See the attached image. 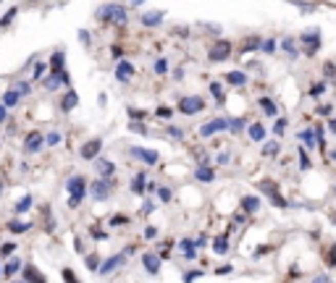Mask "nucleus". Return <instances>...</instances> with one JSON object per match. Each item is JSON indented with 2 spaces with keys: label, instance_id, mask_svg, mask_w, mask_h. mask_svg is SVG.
Instances as JSON below:
<instances>
[{
  "label": "nucleus",
  "instance_id": "603ef678",
  "mask_svg": "<svg viewBox=\"0 0 336 283\" xmlns=\"http://www.w3.org/2000/svg\"><path fill=\"white\" fill-rule=\"evenodd\" d=\"M284 128H286V121H279V123H276V132L281 134V132H284Z\"/></svg>",
  "mask_w": 336,
  "mask_h": 283
},
{
  "label": "nucleus",
  "instance_id": "c756f323",
  "mask_svg": "<svg viewBox=\"0 0 336 283\" xmlns=\"http://www.w3.org/2000/svg\"><path fill=\"white\" fill-rule=\"evenodd\" d=\"M276 152H279V142H268L263 147V155H276Z\"/></svg>",
  "mask_w": 336,
  "mask_h": 283
},
{
  "label": "nucleus",
  "instance_id": "393cba45",
  "mask_svg": "<svg viewBox=\"0 0 336 283\" xmlns=\"http://www.w3.org/2000/svg\"><path fill=\"white\" fill-rule=\"evenodd\" d=\"M182 252H184V257H194V242H189V238H184L182 242Z\"/></svg>",
  "mask_w": 336,
  "mask_h": 283
},
{
  "label": "nucleus",
  "instance_id": "4468645a",
  "mask_svg": "<svg viewBox=\"0 0 336 283\" xmlns=\"http://www.w3.org/2000/svg\"><path fill=\"white\" fill-rule=\"evenodd\" d=\"M131 74H134V66H131V63H126V60H121V63H118V69H116L118 81H126Z\"/></svg>",
  "mask_w": 336,
  "mask_h": 283
},
{
  "label": "nucleus",
  "instance_id": "4c0bfd02",
  "mask_svg": "<svg viewBox=\"0 0 336 283\" xmlns=\"http://www.w3.org/2000/svg\"><path fill=\"white\" fill-rule=\"evenodd\" d=\"M155 71H158V74H166V71H168V63H166V60H158V63H155Z\"/></svg>",
  "mask_w": 336,
  "mask_h": 283
},
{
  "label": "nucleus",
  "instance_id": "0eeeda50",
  "mask_svg": "<svg viewBox=\"0 0 336 283\" xmlns=\"http://www.w3.org/2000/svg\"><path fill=\"white\" fill-rule=\"evenodd\" d=\"M110 194V181H105V179H100V181H95L92 184V197L97 200V202H103L105 197Z\"/></svg>",
  "mask_w": 336,
  "mask_h": 283
},
{
  "label": "nucleus",
  "instance_id": "39448f33",
  "mask_svg": "<svg viewBox=\"0 0 336 283\" xmlns=\"http://www.w3.org/2000/svg\"><path fill=\"white\" fill-rule=\"evenodd\" d=\"M124 263H126V257H124V254H113V257H108L105 263L100 265V273H103V275H110V273H116Z\"/></svg>",
  "mask_w": 336,
  "mask_h": 283
},
{
  "label": "nucleus",
  "instance_id": "aec40b11",
  "mask_svg": "<svg viewBox=\"0 0 336 283\" xmlns=\"http://www.w3.org/2000/svg\"><path fill=\"white\" fill-rule=\"evenodd\" d=\"M242 207L247 210V212H255V210L260 207V200H258V197H244V200H242Z\"/></svg>",
  "mask_w": 336,
  "mask_h": 283
},
{
  "label": "nucleus",
  "instance_id": "6e6d98bb",
  "mask_svg": "<svg viewBox=\"0 0 336 283\" xmlns=\"http://www.w3.org/2000/svg\"><path fill=\"white\" fill-rule=\"evenodd\" d=\"M331 128H333V132H336V118H333V121H331Z\"/></svg>",
  "mask_w": 336,
  "mask_h": 283
},
{
  "label": "nucleus",
  "instance_id": "2f4dec72",
  "mask_svg": "<svg viewBox=\"0 0 336 283\" xmlns=\"http://www.w3.org/2000/svg\"><path fill=\"white\" fill-rule=\"evenodd\" d=\"M13 252H16V244H13V242H8V244L0 247V254H3V257H11Z\"/></svg>",
  "mask_w": 336,
  "mask_h": 283
},
{
  "label": "nucleus",
  "instance_id": "4d7b16f0",
  "mask_svg": "<svg viewBox=\"0 0 336 283\" xmlns=\"http://www.w3.org/2000/svg\"><path fill=\"white\" fill-rule=\"evenodd\" d=\"M315 283H326V280H323V278H318V280H315Z\"/></svg>",
  "mask_w": 336,
  "mask_h": 283
},
{
  "label": "nucleus",
  "instance_id": "13d9d810",
  "mask_svg": "<svg viewBox=\"0 0 336 283\" xmlns=\"http://www.w3.org/2000/svg\"><path fill=\"white\" fill-rule=\"evenodd\" d=\"M21 283H27V280H21Z\"/></svg>",
  "mask_w": 336,
  "mask_h": 283
},
{
  "label": "nucleus",
  "instance_id": "bb28decb",
  "mask_svg": "<svg viewBox=\"0 0 336 283\" xmlns=\"http://www.w3.org/2000/svg\"><path fill=\"white\" fill-rule=\"evenodd\" d=\"M260 107H263V111H265L268 116H273V113H276V105H273L271 100H268V97H263V100H260Z\"/></svg>",
  "mask_w": 336,
  "mask_h": 283
},
{
  "label": "nucleus",
  "instance_id": "7ed1b4c3",
  "mask_svg": "<svg viewBox=\"0 0 336 283\" xmlns=\"http://www.w3.org/2000/svg\"><path fill=\"white\" fill-rule=\"evenodd\" d=\"M229 55H231V45H229V42H226V39H218V42H215V45H213V48L208 50V58H210V60H215V63H221V60H226Z\"/></svg>",
  "mask_w": 336,
  "mask_h": 283
},
{
  "label": "nucleus",
  "instance_id": "5fc2aeb1",
  "mask_svg": "<svg viewBox=\"0 0 336 283\" xmlns=\"http://www.w3.org/2000/svg\"><path fill=\"white\" fill-rule=\"evenodd\" d=\"M0 121H6V105H0Z\"/></svg>",
  "mask_w": 336,
  "mask_h": 283
},
{
  "label": "nucleus",
  "instance_id": "c03bdc74",
  "mask_svg": "<svg viewBox=\"0 0 336 283\" xmlns=\"http://www.w3.org/2000/svg\"><path fill=\"white\" fill-rule=\"evenodd\" d=\"M161 200H163V202H171V189H161Z\"/></svg>",
  "mask_w": 336,
  "mask_h": 283
},
{
  "label": "nucleus",
  "instance_id": "f03ea898",
  "mask_svg": "<svg viewBox=\"0 0 336 283\" xmlns=\"http://www.w3.org/2000/svg\"><path fill=\"white\" fill-rule=\"evenodd\" d=\"M66 189H69V194H71L69 205H71V207H79V202L84 200V194H87V181H84L82 176H74V179H69Z\"/></svg>",
  "mask_w": 336,
  "mask_h": 283
},
{
  "label": "nucleus",
  "instance_id": "09e8293b",
  "mask_svg": "<svg viewBox=\"0 0 336 283\" xmlns=\"http://www.w3.org/2000/svg\"><path fill=\"white\" fill-rule=\"evenodd\" d=\"M197 275H200V273H187V275H184V283H192Z\"/></svg>",
  "mask_w": 336,
  "mask_h": 283
},
{
  "label": "nucleus",
  "instance_id": "de8ad7c7",
  "mask_svg": "<svg viewBox=\"0 0 336 283\" xmlns=\"http://www.w3.org/2000/svg\"><path fill=\"white\" fill-rule=\"evenodd\" d=\"M152 210H155V207H152V202H150V200H147V202H145V207H142V212H145V215H150V212H152Z\"/></svg>",
  "mask_w": 336,
  "mask_h": 283
},
{
  "label": "nucleus",
  "instance_id": "6ab92c4d",
  "mask_svg": "<svg viewBox=\"0 0 336 283\" xmlns=\"http://www.w3.org/2000/svg\"><path fill=\"white\" fill-rule=\"evenodd\" d=\"M194 176H197L200 181H213V179H215V173H213L210 168H205V165H200V168L194 170Z\"/></svg>",
  "mask_w": 336,
  "mask_h": 283
},
{
  "label": "nucleus",
  "instance_id": "4be33fe9",
  "mask_svg": "<svg viewBox=\"0 0 336 283\" xmlns=\"http://www.w3.org/2000/svg\"><path fill=\"white\" fill-rule=\"evenodd\" d=\"M250 137H252L255 142H263V137H265V128H263L260 123H252V126H250Z\"/></svg>",
  "mask_w": 336,
  "mask_h": 283
},
{
  "label": "nucleus",
  "instance_id": "20e7f679",
  "mask_svg": "<svg viewBox=\"0 0 336 283\" xmlns=\"http://www.w3.org/2000/svg\"><path fill=\"white\" fill-rule=\"evenodd\" d=\"M205 107V102L200 100V97H184L182 102H179V111L182 113H187V116H192V113H200Z\"/></svg>",
  "mask_w": 336,
  "mask_h": 283
},
{
  "label": "nucleus",
  "instance_id": "423d86ee",
  "mask_svg": "<svg viewBox=\"0 0 336 283\" xmlns=\"http://www.w3.org/2000/svg\"><path fill=\"white\" fill-rule=\"evenodd\" d=\"M229 126H231L229 121L215 118V121H210V123H205L203 128H200V134H203V137H210V134H215V132H223V128H229Z\"/></svg>",
  "mask_w": 336,
  "mask_h": 283
},
{
  "label": "nucleus",
  "instance_id": "f8f14e48",
  "mask_svg": "<svg viewBox=\"0 0 336 283\" xmlns=\"http://www.w3.org/2000/svg\"><path fill=\"white\" fill-rule=\"evenodd\" d=\"M42 142H45V139H42V134H39V132H34V134H29V137H27L24 149H27V152H37V149L42 147Z\"/></svg>",
  "mask_w": 336,
  "mask_h": 283
},
{
  "label": "nucleus",
  "instance_id": "6e6552de",
  "mask_svg": "<svg viewBox=\"0 0 336 283\" xmlns=\"http://www.w3.org/2000/svg\"><path fill=\"white\" fill-rule=\"evenodd\" d=\"M142 265H145V270L150 273V275H158V265H161V257L158 254H152V252H147L145 257H142Z\"/></svg>",
  "mask_w": 336,
  "mask_h": 283
},
{
  "label": "nucleus",
  "instance_id": "a18cd8bd",
  "mask_svg": "<svg viewBox=\"0 0 336 283\" xmlns=\"http://www.w3.org/2000/svg\"><path fill=\"white\" fill-rule=\"evenodd\" d=\"M121 223H126V217H124V215H116L113 221H110V226H121Z\"/></svg>",
  "mask_w": 336,
  "mask_h": 283
},
{
  "label": "nucleus",
  "instance_id": "e433bc0d",
  "mask_svg": "<svg viewBox=\"0 0 336 283\" xmlns=\"http://www.w3.org/2000/svg\"><path fill=\"white\" fill-rule=\"evenodd\" d=\"M300 139H305V144H315V142H312V139H315V134H312V132H302Z\"/></svg>",
  "mask_w": 336,
  "mask_h": 283
},
{
  "label": "nucleus",
  "instance_id": "3c124183",
  "mask_svg": "<svg viewBox=\"0 0 336 283\" xmlns=\"http://www.w3.org/2000/svg\"><path fill=\"white\" fill-rule=\"evenodd\" d=\"M145 236H147V238H155V236H158V231H155V228H147Z\"/></svg>",
  "mask_w": 336,
  "mask_h": 283
},
{
  "label": "nucleus",
  "instance_id": "ea45409f",
  "mask_svg": "<svg viewBox=\"0 0 336 283\" xmlns=\"http://www.w3.org/2000/svg\"><path fill=\"white\" fill-rule=\"evenodd\" d=\"M63 278H66V283H79V280L74 278V273H71L69 268H66V270H63Z\"/></svg>",
  "mask_w": 336,
  "mask_h": 283
},
{
  "label": "nucleus",
  "instance_id": "9b49d317",
  "mask_svg": "<svg viewBox=\"0 0 336 283\" xmlns=\"http://www.w3.org/2000/svg\"><path fill=\"white\" fill-rule=\"evenodd\" d=\"M305 42H307V55H312V53H315L318 50V45H321V39H318V32H307V34H302V45H305Z\"/></svg>",
  "mask_w": 336,
  "mask_h": 283
},
{
  "label": "nucleus",
  "instance_id": "2eb2a0df",
  "mask_svg": "<svg viewBox=\"0 0 336 283\" xmlns=\"http://www.w3.org/2000/svg\"><path fill=\"white\" fill-rule=\"evenodd\" d=\"M161 21H163V13H158V11H152V13H145V16H142V24H145V27H158Z\"/></svg>",
  "mask_w": 336,
  "mask_h": 283
},
{
  "label": "nucleus",
  "instance_id": "7c9ffc66",
  "mask_svg": "<svg viewBox=\"0 0 336 283\" xmlns=\"http://www.w3.org/2000/svg\"><path fill=\"white\" fill-rule=\"evenodd\" d=\"M258 186H260L265 194H276V184H273V181H260Z\"/></svg>",
  "mask_w": 336,
  "mask_h": 283
},
{
  "label": "nucleus",
  "instance_id": "dca6fc26",
  "mask_svg": "<svg viewBox=\"0 0 336 283\" xmlns=\"http://www.w3.org/2000/svg\"><path fill=\"white\" fill-rule=\"evenodd\" d=\"M76 102H79L76 92H66V97L61 100V107H63V111H74V107H76Z\"/></svg>",
  "mask_w": 336,
  "mask_h": 283
},
{
  "label": "nucleus",
  "instance_id": "cd10ccee",
  "mask_svg": "<svg viewBox=\"0 0 336 283\" xmlns=\"http://www.w3.org/2000/svg\"><path fill=\"white\" fill-rule=\"evenodd\" d=\"M29 207H32V197H24V200L16 202V212H27Z\"/></svg>",
  "mask_w": 336,
  "mask_h": 283
},
{
  "label": "nucleus",
  "instance_id": "f3484780",
  "mask_svg": "<svg viewBox=\"0 0 336 283\" xmlns=\"http://www.w3.org/2000/svg\"><path fill=\"white\" fill-rule=\"evenodd\" d=\"M18 100H21V92H18V90H8V92L3 95V105H6V107H13Z\"/></svg>",
  "mask_w": 336,
  "mask_h": 283
},
{
  "label": "nucleus",
  "instance_id": "a878e982",
  "mask_svg": "<svg viewBox=\"0 0 336 283\" xmlns=\"http://www.w3.org/2000/svg\"><path fill=\"white\" fill-rule=\"evenodd\" d=\"M215 252H218V254L229 252V242H226V236H218V238H215Z\"/></svg>",
  "mask_w": 336,
  "mask_h": 283
},
{
  "label": "nucleus",
  "instance_id": "8fccbe9b",
  "mask_svg": "<svg viewBox=\"0 0 336 283\" xmlns=\"http://www.w3.org/2000/svg\"><path fill=\"white\" fill-rule=\"evenodd\" d=\"M242 126H244V123H242L239 118H236V121H231V128H234V132H239V128H242Z\"/></svg>",
  "mask_w": 336,
  "mask_h": 283
},
{
  "label": "nucleus",
  "instance_id": "ddd939ff",
  "mask_svg": "<svg viewBox=\"0 0 336 283\" xmlns=\"http://www.w3.org/2000/svg\"><path fill=\"white\" fill-rule=\"evenodd\" d=\"M95 165H97V170H100V176H108V179H110V176L116 173V165L110 163V160H105V158H100Z\"/></svg>",
  "mask_w": 336,
  "mask_h": 283
},
{
  "label": "nucleus",
  "instance_id": "f704fd0d",
  "mask_svg": "<svg viewBox=\"0 0 336 283\" xmlns=\"http://www.w3.org/2000/svg\"><path fill=\"white\" fill-rule=\"evenodd\" d=\"M16 13H18V11H16V8H11V11H8V13L3 16V21H0V27H8L11 21H13V16H16Z\"/></svg>",
  "mask_w": 336,
  "mask_h": 283
},
{
  "label": "nucleus",
  "instance_id": "bf43d9fd",
  "mask_svg": "<svg viewBox=\"0 0 336 283\" xmlns=\"http://www.w3.org/2000/svg\"><path fill=\"white\" fill-rule=\"evenodd\" d=\"M0 191H3V189H0Z\"/></svg>",
  "mask_w": 336,
  "mask_h": 283
},
{
  "label": "nucleus",
  "instance_id": "c9c22d12",
  "mask_svg": "<svg viewBox=\"0 0 336 283\" xmlns=\"http://www.w3.org/2000/svg\"><path fill=\"white\" fill-rule=\"evenodd\" d=\"M45 142H48L50 147H55V144L61 142V134H55V132H53V134H48V137H45Z\"/></svg>",
  "mask_w": 336,
  "mask_h": 283
},
{
  "label": "nucleus",
  "instance_id": "a211bd4d",
  "mask_svg": "<svg viewBox=\"0 0 336 283\" xmlns=\"http://www.w3.org/2000/svg\"><path fill=\"white\" fill-rule=\"evenodd\" d=\"M24 280H27V283H45V278H42L34 268H24Z\"/></svg>",
  "mask_w": 336,
  "mask_h": 283
},
{
  "label": "nucleus",
  "instance_id": "5701e85b",
  "mask_svg": "<svg viewBox=\"0 0 336 283\" xmlns=\"http://www.w3.org/2000/svg\"><path fill=\"white\" fill-rule=\"evenodd\" d=\"M61 66H63V53H55V55H53V60H50L53 74H61Z\"/></svg>",
  "mask_w": 336,
  "mask_h": 283
},
{
  "label": "nucleus",
  "instance_id": "49530a36",
  "mask_svg": "<svg viewBox=\"0 0 336 283\" xmlns=\"http://www.w3.org/2000/svg\"><path fill=\"white\" fill-rule=\"evenodd\" d=\"M158 116H163V118H171V107H158Z\"/></svg>",
  "mask_w": 336,
  "mask_h": 283
},
{
  "label": "nucleus",
  "instance_id": "37998d69",
  "mask_svg": "<svg viewBox=\"0 0 336 283\" xmlns=\"http://www.w3.org/2000/svg\"><path fill=\"white\" fill-rule=\"evenodd\" d=\"M210 92H213L218 100H223V92H221V86H218V84H210Z\"/></svg>",
  "mask_w": 336,
  "mask_h": 283
},
{
  "label": "nucleus",
  "instance_id": "a19ab883",
  "mask_svg": "<svg viewBox=\"0 0 336 283\" xmlns=\"http://www.w3.org/2000/svg\"><path fill=\"white\" fill-rule=\"evenodd\" d=\"M16 90H18L21 95H29V84H27V81H18V84H16Z\"/></svg>",
  "mask_w": 336,
  "mask_h": 283
},
{
  "label": "nucleus",
  "instance_id": "c85d7f7f",
  "mask_svg": "<svg viewBox=\"0 0 336 283\" xmlns=\"http://www.w3.org/2000/svg\"><path fill=\"white\" fill-rule=\"evenodd\" d=\"M18 268H21V263H18V259H8V265H6V270H3V273H6V275H13Z\"/></svg>",
  "mask_w": 336,
  "mask_h": 283
},
{
  "label": "nucleus",
  "instance_id": "9d476101",
  "mask_svg": "<svg viewBox=\"0 0 336 283\" xmlns=\"http://www.w3.org/2000/svg\"><path fill=\"white\" fill-rule=\"evenodd\" d=\"M131 155L142 158L147 165H155V163H158V152H155V149H142V147H134V149H131Z\"/></svg>",
  "mask_w": 336,
  "mask_h": 283
},
{
  "label": "nucleus",
  "instance_id": "79ce46f5",
  "mask_svg": "<svg viewBox=\"0 0 336 283\" xmlns=\"http://www.w3.org/2000/svg\"><path fill=\"white\" fill-rule=\"evenodd\" d=\"M87 265L92 268V270H100V268H97V257H95V254H89V257H87Z\"/></svg>",
  "mask_w": 336,
  "mask_h": 283
},
{
  "label": "nucleus",
  "instance_id": "58836bf2",
  "mask_svg": "<svg viewBox=\"0 0 336 283\" xmlns=\"http://www.w3.org/2000/svg\"><path fill=\"white\" fill-rule=\"evenodd\" d=\"M300 168L305 170V168H310V158L305 155V152H300Z\"/></svg>",
  "mask_w": 336,
  "mask_h": 283
},
{
  "label": "nucleus",
  "instance_id": "864d4df0",
  "mask_svg": "<svg viewBox=\"0 0 336 283\" xmlns=\"http://www.w3.org/2000/svg\"><path fill=\"white\" fill-rule=\"evenodd\" d=\"M42 71H45V66H37V69H34V79H39V76H42Z\"/></svg>",
  "mask_w": 336,
  "mask_h": 283
},
{
  "label": "nucleus",
  "instance_id": "72a5a7b5",
  "mask_svg": "<svg viewBox=\"0 0 336 283\" xmlns=\"http://www.w3.org/2000/svg\"><path fill=\"white\" fill-rule=\"evenodd\" d=\"M131 189L137 191V194H142V191H145V176H142V173L137 176V181H134V186H131Z\"/></svg>",
  "mask_w": 336,
  "mask_h": 283
},
{
  "label": "nucleus",
  "instance_id": "f257e3e1",
  "mask_svg": "<svg viewBox=\"0 0 336 283\" xmlns=\"http://www.w3.org/2000/svg\"><path fill=\"white\" fill-rule=\"evenodd\" d=\"M97 18H100V21H116V24H126V21H129L126 8H124V6H116V3L103 6V8L97 11Z\"/></svg>",
  "mask_w": 336,
  "mask_h": 283
},
{
  "label": "nucleus",
  "instance_id": "1a4fd4ad",
  "mask_svg": "<svg viewBox=\"0 0 336 283\" xmlns=\"http://www.w3.org/2000/svg\"><path fill=\"white\" fill-rule=\"evenodd\" d=\"M100 147H103V142H100V139H92V142H87V144L82 147V158H84V160H92V158H97Z\"/></svg>",
  "mask_w": 336,
  "mask_h": 283
},
{
  "label": "nucleus",
  "instance_id": "473e14b6",
  "mask_svg": "<svg viewBox=\"0 0 336 283\" xmlns=\"http://www.w3.org/2000/svg\"><path fill=\"white\" fill-rule=\"evenodd\" d=\"M255 48H260V39H258V37H252V39L244 42V48H242V50L247 53V50H255Z\"/></svg>",
  "mask_w": 336,
  "mask_h": 283
},
{
  "label": "nucleus",
  "instance_id": "b1692460",
  "mask_svg": "<svg viewBox=\"0 0 336 283\" xmlns=\"http://www.w3.org/2000/svg\"><path fill=\"white\" fill-rule=\"evenodd\" d=\"M8 231H11V233H24V231H29V223H18V221H13V223H8Z\"/></svg>",
  "mask_w": 336,
  "mask_h": 283
},
{
  "label": "nucleus",
  "instance_id": "412c9836",
  "mask_svg": "<svg viewBox=\"0 0 336 283\" xmlns=\"http://www.w3.org/2000/svg\"><path fill=\"white\" fill-rule=\"evenodd\" d=\"M226 79H229V84H234V86H242L244 81H247V76H244L242 71H231Z\"/></svg>",
  "mask_w": 336,
  "mask_h": 283
}]
</instances>
